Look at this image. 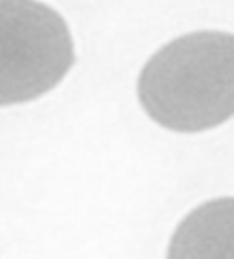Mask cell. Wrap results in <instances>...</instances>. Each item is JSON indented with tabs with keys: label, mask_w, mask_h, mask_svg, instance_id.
<instances>
[{
	"label": "cell",
	"mask_w": 234,
	"mask_h": 259,
	"mask_svg": "<svg viewBox=\"0 0 234 259\" xmlns=\"http://www.w3.org/2000/svg\"><path fill=\"white\" fill-rule=\"evenodd\" d=\"M74 64L64 19L37 0H0V105L52 91Z\"/></svg>",
	"instance_id": "cell-2"
},
{
	"label": "cell",
	"mask_w": 234,
	"mask_h": 259,
	"mask_svg": "<svg viewBox=\"0 0 234 259\" xmlns=\"http://www.w3.org/2000/svg\"><path fill=\"white\" fill-rule=\"evenodd\" d=\"M144 111L162 127L195 134L234 117V35L195 31L158 50L138 80Z\"/></svg>",
	"instance_id": "cell-1"
},
{
	"label": "cell",
	"mask_w": 234,
	"mask_h": 259,
	"mask_svg": "<svg viewBox=\"0 0 234 259\" xmlns=\"http://www.w3.org/2000/svg\"><path fill=\"white\" fill-rule=\"evenodd\" d=\"M166 259H234V198H218L189 212Z\"/></svg>",
	"instance_id": "cell-3"
}]
</instances>
